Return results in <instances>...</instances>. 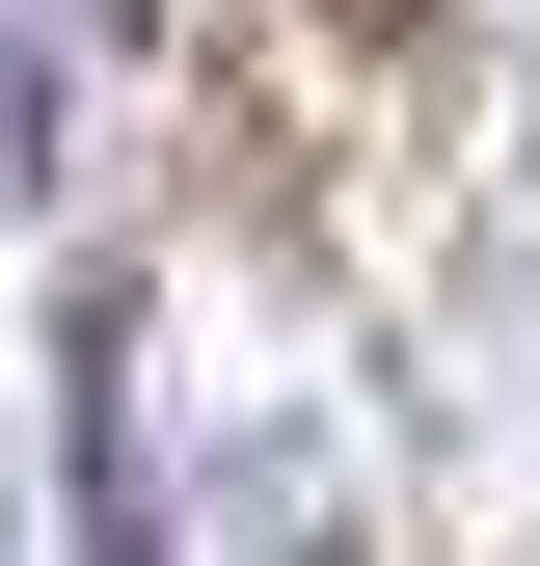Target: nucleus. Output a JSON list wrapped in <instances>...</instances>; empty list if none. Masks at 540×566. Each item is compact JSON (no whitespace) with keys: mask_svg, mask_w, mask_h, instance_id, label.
Wrapping results in <instances>:
<instances>
[{"mask_svg":"<svg viewBox=\"0 0 540 566\" xmlns=\"http://www.w3.org/2000/svg\"><path fill=\"white\" fill-rule=\"evenodd\" d=\"M298 566H352V539H298Z\"/></svg>","mask_w":540,"mask_h":566,"instance_id":"nucleus-3","label":"nucleus"},{"mask_svg":"<svg viewBox=\"0 0 540 566\" xmlns=\"http://www.w3.org/2000/svg\"><path fill=\"white\" fill-rule=\"evenodd\" d=\"M298 28H352V54H378V28H433V0H298Z\"/></svg>","mask_w":540,"mask_h":566,"instance_id":"nucleus-1","label":"nucleus"},{"mask_svg":"<svg viewBox=\"0 0 540 566\" xmlns=\"http://www.w3.org/2000/svg\"><path fill=\"white\" fill-rule=\"evenodd\" d=\"M82 28H163V0H82Z\"/></svg>","mask_w":540,"mask_h":566,"instance_id":"nucleus-2","label":"nucleus"}]
</instances>
